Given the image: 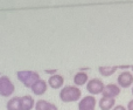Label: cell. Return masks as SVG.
Here are the masks:
<instances>
[{
    "label": "cell",
    "mask_w": 133,
    "mask_h": 110,
    "mask_svg": "<svg viewBox=\"0 0 133 110\" xmlns=\"http://www.w3.org/2000/svg\"><path fill=\"white\" fill-rule=\"evenodd\" d=\"M49 104H50V102L46 101V100H39V101L35 102L34 109L35 110H48Z\"/></svg>",
    "instance_id": "15"
},
{
    "label": "cell",
    "mask_w": 133,
    "mask_h": 110,
    "mask_svg": "<svg viewBox=\"0 0 133 110\" xmlns=\"http://www.w3.org/2000/svg\"><path fill=\"white\" fill-rule=\"evenodd\" d=\"M82 99V90L76 85H65L60 91V100L63 103L78 102Z\"/></svg>",
    "instance_id": "1"
},
{
    "label": "cell",
    "mask_w": 133,
    "mask_h": 110,
    "mask_svg": "<svg viewBox=\"0 0 133 110\" xmlns=\"http://www.w3.org/2000/svg\"><path fill=\"white\" fill-rule=\"evenodd\" d=\"M48 110H58V108H57V106H56V104H54V103H51V102H50Z\"/></svg>",
    "instance_id": "19"
},
{
    "label": "cell",
    "mask_w": 133,
    "mask_h": 110,
    "mask_svg": "<svg viewBox=\"0 0 133 110\" xmlns=\"http://www.w3.org/2000/svg\"><path fill=\"white\" fill-rule=\"evenodd\" d=\"M30 90H32L33 94L36 95V96H42V95H44L47 93V90H48V83H47V81L41 78V80H39L30 88Z\"/></svg>",
    "instance_id": "9"
},
{
    "label": "cell",
    "mask_w": 133,
    "mask_h": 110,
    "mask_svg": "<svg viewBox=\"0 0 133 110\" xmlns=\"http://www.w3.org/2000/svg\"><path fill=\"white\" fill-rule=\"evenodd\" d=\"M117 84L119 85L122 89L131 88L133 84V74L130 70L122 71L117 77Z\"/></svg>",
    "instance_id": "5"
},
{
    "label": "cell",
    "mask_w": 133,
    "mask_h": 110,
    "mask_svg": "<svg viewBox=\"0 0 133 110\" xmlns=\"http://www.w3.org/2000/svg\"><path fill=\"white\" fill-rule=\"evenodd\" d=\"M16 77L26 88H29V89L37 81L41 80L40 74L34 70H19L16 73Z\"/></svg>",
    "instance_id": "2"
},
{
    "label": "cell",
    "mask_w": 133,
    "mask_h": 110,
    "mask_svg": "<svg viewBox=\"0 0 133 110\" xmlns=\"http://www.w3.org/2000/svg\"><path fill=\"white\" fill-rule=\"evenodd\" d=\"M35 107V101L33 96L25 95L21 97V110H33Z\"/></svg>",
    "instance_id": "12"
},
{
    "label": "cell",
    "mask_w": 133,
    "mask_h": 110,
    "mask_svg": "<svg viewBox=\"0 0 133 110\" xmlns=\"http://www.w3.org/2000/svg\"><path fill=\"white\" fill-rule=\"evenodd\" d=\"M97 100L92 95H87L78 101V110H95Z\"/></svg>",
    "instance_id": "6"
},
{
    "label": "cell",
    "mask_w": 133,
    "mask_h": 110,
    "mask_svg": "<svg viewBox=\"0 0 133 110\" xmlns=\"http://www.w3.org/2000/svg\"><path fill=\"white\" fill-rule=\"evenodd\" d=\"M15 91V85L6 75H0V96L11 97Z\"/></svg>",
    "instance_id": "3"
},
{
    "label": "cell",
    "mask_w": 133,
    "mask_h": 110,
    "mask_svg": "<svg viewBox=\"0 0 133 110\" xmlns=\"http://www.w3.org/2000/svg\"><path fill=\"white\" fill-rule=\"evenodd\" d=\"M47 83H48V87H50L51 89H61L64 85V77L60 74H55L48 78Z\"/></svg>",
    "instance_id": "8"
},
{
    "label": "cell",
    "mask_w": 133,
    "mask_h": 110,
    "mask_svg": "<svg viewBox=\"0 0 133 110\" xmlns=\"http://www.w3.org/2000/svg\"><path fill=\"white\" fill-rule=\"evenodd\" d=\"M118 69H131V66H117Z\"/></svg>",
    "instance_id": "20"
},
{
    "label": "cell",
    "mask_w": 133,
    "mask_h": 110,
    "mask_svg": "<svg viewBox=\"0 0 133 110\" xmlns=\"http://www.w3.org/2000/svg\"><path fill=\"white\" fill-rule=\"evenodd\" d=\"M89 76H88V74L85 73V71H78V73H76L75 75H74V85H76V87H83V85H87L88 81H89Z\"/></svg>",
    "instance_id": "10"
},
{
    "label": "cell",
    "mask_w": 133,
    "mask_h": 110,
    "mask_svg": "<svg viewBox=\"0 0 133 110\" xmlns=\"http://www.w3.org/2000/svg\"><path fill=\"white\" fill-rule=\"evenodd\" d=\"M131 70H132V74H133V66H131Z\"/></svg>",
    "instance_id": "21"
},
{
    "label": "cell",
    "mask_w": 133,
    "mask_h": 110,
    "mask_svg": "<svg viewBox=\"0 0 133 110\" xmlns=\"http://www.w3.org/2000/svg\"><path fill=\"white\" fill-rule=\"evenodd\" d=\"M127 110H133V99L131 101H129V103H127V107H126Z\"/></svg>",
    "instance_id": "18"
},
{
    "label": "cell",
    "mask_w": 133,
    "mask_h": 110,
    "mask_svg": "<svg viewBox=\"0 0 133 110\" xmlns=\"http://www.w3.org/2000/svg\"><path fill=\"white\" fill-rule=\"evenodd\" d=\"M117 66H113V67H109V66H101L98 67V71L99 74H101L102 76H104V77H109V76L113 75V74L117 71Z\"/></svg>",
    "instance_id": "14"
},
{
    "label": "cell",
    "mask_w": 133,
    "mask_h": 110,
    "mask_svg": "<svg viewBox=\"0 0 133 110\" xmlns=\"http://www.w3.org/2000/svg\"><path fill=\"white\" fill-rule=\"evenodd\" d=\"M120 91H122V88L118 84H116V83H109V84H106L105 88H104L102 96L110 97V99H116L117 96L120 95Z\"/></svg>",
    "instance_id": "7"
},
{
    "label": "cell",
    "mask_w": 133,
    "mask_h": 110,
    "mask_svg": "<svg viewBox=\"0 0 133 110\" xmlns=\"http://www.w3.org/2000/svg\"><path fill=\"white\" fill-rule=\"evenodd\" d=\"M98 106L101 110H112L116 107V99H110V97H103L99 100Z\"/></svg>",
    "instance_id": "11"
},
{
    "label": "cell",
    "mask_w": 133,
    "mask_h": 110,
    "mask_svg": "<svg viewBox=\"0 0 133 110\" xmlns=\"http://www.w3.org/2000/svg\"><path fill=\"white\" fill-rule=\"evenodd\" d=\"M44 73L46 74H49V75H55V74H57V69H46L44 70Z\"/></svg>",
    "instance_id": "16"
},
{
    "label": "cell",
    "mask_w": 133,
    "mask_h": 110,
    "mask_svg": "<svg viewBox=\"0 0 133 110\" xmlns=\"http://www.w3.org/2000/svg\"><path fill=\"white\" fill-rule=\"evenodd\" d=\"M7 110H21V97L15 96L8 100L6 104Z\"/></svg>",
    "instance_id": "13"
},
{
    "label": "cell",
    "mask_w": 133,
    "mask_h": 110,
    "mask_svg": "<svg viewBox=\"0 0 133 110\" xmlns=\"http://www.w3.org/2000/svg\"><path fill=\"white\" fill-rule=\"evenodd\" d=\"M112 110H127V109H126V107L122 106V104H118V106H116Z\"/></svg>",
    "instance_id": "17"
},
{
    "label": "cell",
    "mask_w": 133,
    "mask_h": 110,
    "mask_svg": "<svg viewBox=\"0 0 133 110\" xmlns=\"http://www.w3.org/2000/svg\"><path fill=\"white\" fill-rule=\"evenodd\" d=\"M132 95H133V85H132Z\"/></svg>",
    "instance_id": "22"
},
{
    "label": "cell",
    "mask_w": 133,
    "mask_h": 110,
    "mask_svg": "<svg viewBox=\"0 0 133 110\" xmlns=\"http://www.w3.org/2000/svg\"><path fill=\"white\" fill-rule=\"evenodd\" d=\"M85 88H87V91L89 93L90 95L96 96V95L103 94V90H104V88H105V84H104V82L101 80V78L95 77V78H91V80L88 81Z\"/></svg>",
    "instance_id": "4"
}]
</instances>
